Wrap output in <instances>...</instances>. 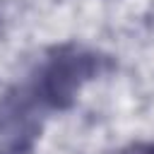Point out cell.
Instances as JSON below:
<instances>
[{
  "mask_svg": "<svg viewBox=\"0 0 154 154\" xmlns=\"http://www.w3.org/2000/svg\"><path fill=\"white\" fill-rule=\"evenodd\" d=\"M38 132V123L26 99L12 101L0 111V154H22Z\"/></svg>",
  "mask_w": 154,
  "mask_h": 154,
  "instance_id": "7a4b0ae2",
  "label": "cell"
},
{
  "mask_svg": "<svg viewBox=\"0 0 154 154\" xmlns=\"http://www.w3.org/2000/svg\"><path fill=\"white\" fill-rule=\"evenodd\" d=\"M132 154H154V144H144V147H137Z\"/></svg>",
  "mask_w": 154,
  "mask_h": 154,
  "instance_id": "3957f363",
  "label": "cell"
},
{
  "mask_svg": "<svg viewBox=\"0 0 154 154\" xmlns=\"http://www.w3.org/2000/svg\"><path fill=\"white\" fill-rule=\"evenodd\" d=\"M96 72V60L94 55L87 53H63L53 58L41 77L36 79V103H48V106H67L79 87Z\"/></svg>",
  "mask_w": 154,
  "mask_h": 154,
  "instance_id": "6da1fadb",
  "label": "cell"
}]
</instances>
